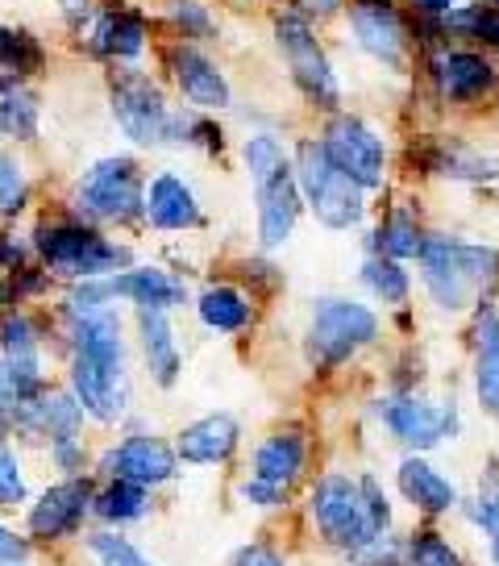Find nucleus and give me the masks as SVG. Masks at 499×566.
Here are the masks:
<instances>
[{
  "instance_id": "16",
  "label": "nucleus",
  "mask_w": 499,
  "mask_h": 566,
  "mask_svg": "<svg viewBox=\"0 0 499 566\" xmlns=\"http://www.w3.org/2000/svg\"><path fill=\"white\" fill-rule=\"evenodd\" d=\"M105 471L129 483H162L176 475V450L159 438H125L121 446H113L105 454Z\"/></svg>"
},
{
  "instance_id": "8",
  "label": "nucleus",
  "mask_w": 499,
  "mask_h": 566,
  "mask_svg": "<svg viewBox=\"0 0 499 566\" xmlns=\"http://www.w3.org/2000/svg\"><path fill=\"white\" fill-rule=\"evenodd\" d=\"M108 105H113V122L121 125V134L134 146H159L167 142V122H171V108L162 88L138 67H125L113 75V88H108Z\"/></svg>"
},
{
  "instance_id": "13",
  "label": "nucleus",
  "mask_w": 499,
  "mask_h": 566,
  "mask_svg": "<svg viewBox=\"0 0 499 566\" xmlns=\"http://www.w3.org/2000/svg\"><path fill=\"white\" fill-rule=\"evenodd\" d=\"M162 59H167V71H171L176 88L183 92V101H188L192 108L216 113V108H225L233 101L225 71L216 67L213 59L200 51L197 42H176V46H167Z\"/></svg>"
},
{
  "instance_id": "34",
  "label": "nucleus",
  "mask_w": 499,
  "mask_h": 566,
  "mask_svg": "<svg viewBox=\"0 0 499 566\" xmlns=\"http://www.w3.org/2000/svg\"><path fill=\"white\" fill-rule=\"evenodd\" d=\"M167 21L183 34L179 42H204L216 34V21L204 0H167Z\"/></svg>"
},
{
  "instance_id": "35",
  "label": "nucleus",
  "mask_w": 499,
  "mask_h": 566,
  "mask_svg": "<svg viewBox=\"0 0 499 566\" xmlns=\"http://www.w3.org/2000/svg\"><path fill=\"white\" fill-rule=\"evenodd\" d=\"M96 513L105 516V521H134V516L146 513V492L142 483H129V479H117V483H108L100 500H96Z\"/></svg>"
},
{
  "instance_id": "49",
  "label": "nucleus",
  "mask_w": 499,
  "mask_h": 566,
  "mask_svg": "<svg viewBox=\"0 0 499 566\" xmlns=\"http://www.w3.org/2000/svg\"><path fill=\"white\" fill-rule=\"evenodd\" d=\"M237 566H284V563H279V558H275L270 549H246Z\"/></svg>"
},
{
  "instance_id": "22",
  "label": "nucleus",
  "mask_w": 499,
  "mask_h": 566,
  "mask_svg": "<svg viewBox=\"0 0 499 566\" xmlns=\"http://www.w3.org/2000/svg\"><path fill=\"white\" fill-rule=\"evenodd\" d=\"M237 446V421L233 417H204V421L188 424L179 433V459L197 462V467H213V462H225Z\"/></svg>"
},
{
  "instance_id": "10",
  "label": "nucleus",
  "mask_w": 499,
  "mask_h": 566,
  "mask_svg": "<svg viewBox=\"0 0 499 566\" xmlns=\"http://www.w3.org/2000/svg\"><path fill=\"white\" fill-rule=\"evenodd\" d=\"M428 80L446 105H475L499 88L496 59L470 46H437L428 54Z\"/></svg>"
},
{
  "instance_id": "9",
  "label": "nucleus",
  "mask_w": 499,
  "mask_h": 566,
  "mask_svg": "<svg viewBox=\"0 0 499 566\" xmlns=\"http://www.w3.org/2000/svg\"><path fill=\"white\" fill-rule=\"evenodd\" d=\"M321 142H325V150H329V159L338 163L362 192L383 188V176H387V146H383V138H379L362 117H354V113H333L329 125H325Z\"/></svg>"
},
{
  "instance_id": "12",
  "label": "nucleus",
  "mask_w": 499,
  "mask_h": 566,
  "mask_svg": "<svg viewBox=\"0 0 499 566\" xmlns=\"http://www.w3.org/2000/svg\"><path fill=\"white\" fill-rule=\"evenodd\" d=\"M72 396L96 421H117L129 405V379L125 358H96V354H72Z\"/></svg>"
},
{
  "instance_id": "14",
  "label": "nucleus",
  "mask_w": 499,
  "mask_h": 566,
  "mask_svg": "<svg viewBox=\"0 0 499 566\" xmlns=\"http://www.w3.org/2000/svg\"><path fill=\"white\" fill-rule=\"evenodd\" d=\"M379 412H383V421H387V429H392L395 438L404 446H412V450L437 446L458 424L454 405H433L425 396H395Z\"/></svg>"
},
{
  "instance_id": "15",
  "label": "nucleus",
  "mask_w": 499,
  "mask_h": 566,
  "mask_svg": "<svg viewBox=\"0 0 499 566\" xmlns=\"http://www.w3.org/2000/svg\"><path fill=\"white\" fill-rule=\"evenodd\" d=\"M258 196V242L267 250L284 247L296 221H300V184H296V167H284L279 176H270L267 184L254 188Z\"/></svg>"
},
{
  "instance_id": "39",
  "label": "nucleus",
  "mask_w": 499,
  "mask_h": 566,
  "mask_svg": "<svg viewBox=\"0 0 499 566\" xmlns=\"http://www.w3.org/2000/svg\"><path fill=\"white\" fill-rule=\"evenodd\" d=\"M92 549H96L100 566H150L142 554L129 546L125 537H117V533H96V537H92Z\"/></svg>"
},
{
  "instance_id": "45",
  "label": "nucleus",
  "mask_w": 499,
  "mask_h": 566,
  "mask_svg": "<svg viewBox=\"0 0 499 566\" xmlns=\"http://www.w3.org/2000/svg\"><path fill=\"white\" fill-rule=\"evenodd\" d=\"M296 9H300L304 18H333V13H341L346 9V0H296Z\"/></svg>"
},
{
  "instance_id": "2",
  "label": "nucleus",
  "mask_w": 499,
  "mask_h": 566,
  "mask_svg": "<svg viewBox=\"0 0 499 566\" xmlns=\"http://www.w3.org/2000/svg\"><path fill=\"white\" fill-rule=\"evenodd\" d=\"M312 516L333 546L358 549L387 530V500L374 479L325 475L312 492Z\"/></svg>"
},
{
  "instance_id": "40",
  "label": "nucleus",
  "mask_w": 499,
  "mask_h": 566,
  "mask_svg": "<svg viewBox=\"0 0 499 566\" xmlns=\"http://www.w3.org/2000/svg\"><path fill=\"white\" fill-rule=\"evenodd\" d=\"M25 400H34V396L21 388L18 375L9 371V363L0 358V424H13V417H18V408Z\"/></svg>"
},
{
  "instance_id": "29",
  "label": "nucleus",
  "mask_w": 499,
  "mask_h": 566,
  "mask_svg": "<svg viewBox=\"0 0 499 566\" xmlns=\"http://www.w3.org/2000/svg\"><path fill=\"white\" fill-rule=\"evenodd\" d=\"M197 313L200 321L213 329V334H237V329H246L250 317H254V308H250V301L237 292V287H209L204 296L197 301Z\"/></svg>"
},
{
  "instance_id": "38",
  "label": "nucleus",
  "mask_w": 499,
  "mask_h": 566,
  "mask_svg": "<svg viewBox=\"0 0 499 566\" xmlns=\"http://www.w3.org/2000/svg\"><path fill=\"white\" fill-rule=\"evenodd\" d=\"M354 554V566H404V546L395 542L392 533H379L367 546L350 549Z\"/></svg>"
},
{
  "instance_id": "24",
  "label": "nucleus",
  "mask_w": 499,
  "mask_h": 566,
  "mask_svg": "<svg viewBox=\"0 0 499 566\" xmlns=\"http://www.w3.org/2000/svg\"><path fill=\"white\" fill-rule=\"evenodd\" d=\"M138 334H142L146 367L155 375V384L171 388L179 375V346L171 334V321L162 317V308H138Z\"/></svg>"
},
{
  "instance_id": "42",
  "label": "nucleus",
  "mask_w": 499,
  "mask_h": 566,
  "mask_svg": "<svg viewBox=\"0 0 499 566\" xmlns=\"http://www.w3.org/2000/svg\"><path fill=\"white\" fill-rule=\"evenodd\" d=\"M0 500L4 504H21L25 500V479H21V467L9 450H0Z\"/></svg>"
},
{
  "instance_id": "41",
  "label": "nucleus",
  "mask_w": 499,
  "mask_h": 566,
  "mask_svg": "<svg viewBox=\"0 0 499 566\" xmlns=\"http://www.w3.org/2000/svg\"><path fill=\"white\" fill-rule=\"evenodd\" d=\"M470 42L487 46L491 54H499V4L496 0H479V18H475V34Z\"/></svg>"
},
{
  "instance_id": "25",
  "label": "nucleus",
  "mask_w": 499,
  "mask_h": 566,
  "mask_svg": "<svg viewBox=\"0 0 499 566\" xmlns=\"http://www.w3.org/2000/svg\"><path fill=\"white\" fill-rule=\"evenodd\" d=\"M304 467V438L296 429L270 433L267 442L254 450V479H263L270 488H287L291 479L300 475Z\"/></svg>"
},
{
  "instance_id": "48",
  "label": "nucleus",
  "mask_w": 499,
  "mask_h": 566,
  "mask_svg": "<svg viewBox=\"0 0 499 566\" xmlns=\"http://www.w3.org/2000/svg\"><path fill=\"white\" fill-rule=\"evenodd\" d=\"M463 0H412V9L421 13V18H446L449 9H458Z\"/></svg>"
},
{
  "instance_id": "17",
  "label": "nucleus",
  "mask_w": 499,
  "mask_h": 566,
  "mask_svg": "<svg viewBox=\"0 0 499 566\" xmlns=\"http://www.w3.org/2000/svg\"><path fill=\"white\" fill-rule=\"evenodd\" d=\"M88 46L117 63H138L146 51V18L138 9H108L88 25Z\"/></svg>"
},
{
  "instance_id": "33",
  "label": "nucleus",
  "mask_w": 499,
  "mask_h": 566,
  "mask_svg": "<svg viewBox=\"0 0 499 566\" xmlns=\"http://www.w3.org/2000/svg\"><path fill=\"white\" fill-rule=\"evenodd\" d=\"M242 159H246V171H250V184L258 188V184H267L270 176H279L287 163V150L284 142L275 138V134H250L246 146H242Z\"/></svg>"
},
{
  "instance_id": "19",
  "label": "nucleus",
  "mask_w": 499,
  "mask_h": 566,
  "mask_svg": "<svg viewBox=\"0 0 499 566\" xmlns=\"http://www.w3.org/2000/svg\"><path fill=\"white\" fill-rule=\"evenodd\" d=\"M108 283V296H125L134 301L138 308H176V304L188 301V287L162 271V266H134L125 275H113Z\"/></svg>"
},
{
  "instance_id": "46",
  "label": "nucleus",
  "mask_w": 499,
  "mask_h": 566,
  "mask_svg": "<svg viewBox=\"0 0 499 566\" xmlns=\"http://www.w3.org/2000/svg\"><path fill=\"white\" fill-rule=\"evenodd\" d=\"M242 495H246V500H254V504H279V500H284V488H270V483H263V479H254V483H246V488H242Z\"/></svg>"
},
{
  "instance_id": "6",
  "label": "nucleus",
  "mask_w": 499,
  "mask_h": 566,
  "mask_svg": "<svg viewBox=\"0 0 499 566\" xmlns=\"http://www.w3.org/2000/svg\"><path fill=\"white\" fill-rule=\"evenodd\" d=\"M75 209L92 221H134L138 212H146L138 163L129 155H108L92 163L75 184Z\"/></svg>"
},
{
  "instance_id": "4",
  "label": "nucleus",
  "mask_w": 499,
  "mask_h": 566,
  "mask_svg": "<svg viewBox=\"0 0 499 566\" xmlns=\"http://www.w3.org/2000/svg\"><path fill=\"white\" fill-rule=\"evenodd\" d=\"M34 250L46 263V271L63 275V280H96V275H108L129 263V250L100 238L92 226H75V221H42L34 230Z\"/></svg>"
},
{
  "instance_id": "11",
  "label": "nucleus",
  "mask_w": 499,
  "mask_h": 566,
  "mask_svg": "<svg viewBox=\"0 0 499 566\" xmlns=\"http://www.w3.org/2000/svg\"><path fill=\"white\" fill-rule=\"evenodd\" d=\"M346 21H350V34H354L358 51L367 54V59H374V63H383V67L392 71L404 67L412 30L392 0H350L346 4Z\"/></svg>"
},
{
  "instance_id": "44",
  "label": "nucleus",
  "mask_w": 499,
  "mask_h": 566,
  "mask_svg": "<svg viewBox=\"0 0 499 566\" xmlns=\"http://www.w3.org/2000/svg\"><path fill=\"white\" fill-rule=\"evenodd\" d=\"M25 554H30L25 537H18V533H9L4 525H0V563H21Z\"/></svg>"
},
{
  "instance_id": "28",
  "label": "nucleus",
  "mask_w": 499,
  "mask_h": 566,
  "mask_svg": "<svg viewBox=\"0 0 499 566\" xmlns=\"http://www.w3.org/2000/svg\"><path fill=\"white\" fill-rule=\"evenodd\" d=\"M400 492L408 495L416 509H425V513H446L449 504H454V483H446L425 459L400 462Z\"/></svg>"
},
{
  "instance_id": "47",
  "label": "nucleus",
  "mask_w": 499,
  "mask_h": 566,
  "mask_svg": "<svg viewBox=\"0 0 499 566\" xmlns=\"http://www.w3.org/2000/svg\"><path fill=\"white\" fill-rule=\"evenodd\" d=\"M0 271H21V242L13 233H0Z\"/></svg>"
},
{
  "instance_id": "1",
  "label": "nucleus",
  "mask_w": 499,
  "mask_h": 566,
  "mask_svg": "<svg viewBox=\"0 0 499 566\" xmlns=\"http://www.w3.org/2000/svg\"><path fill=\"white\" fill-rule=\"evenodd\" d=\"M416 263H421V280H425L433 304L446 313H463L499 275V250L454 242L446 233H425V247L416 254Z\"/></svg>"
},
{
  "instance_id": "30",
  "label": "nucleus",
  "mask_w": 499,
  "mask_h": 566,
  "mask_svg": "<svg viewBox=\"0 0 499 566\" xmlns=\"http://www.w3.org/2000/svg\"><path fill=\"white\" fill-rule=\"evenodd\" d=\"M421 247H425V233H421V226H416V217H412L408 209L387 212V221H383L379 233H374V250L387 254V259H395V263L416 259Z\"/></svg>"
},
{
  "instance_id": "3",
  "label": "nucleus",
  "mask_w": 499,
  "mask_h": 566,
  "mask_svg": "<svg viewBox=\"0 0 499 566\" xmlns=\"http://www.w3.org/2000/svg\"><path fill=\"white\" fill-rule=\"evenodd\" d=\"M296 184H300L308 209L317 212L325 230H350L367 212V192L329 159L321 138H300L296 146Z\"/></svg>"
},
{
  "instance_id": "31",
  "label": "nucleus",
  "mask_w": 499,
  "mask_h": 566,
  "mask_svg": "<svg viewBox=\"0 0 499 566\" xmlns=\"http://www.w3.org/2000/svg\"><path fill=\"white\" fill-rule=\"evenodd\" d=\"M46 63V51L30 30H13V25H0V71L9 75H34Z\"/></svg>"
},
{
  "instance_id": "21",
  "label": "nucleus",
  "mask_w": 499,
  "mask_h": 566,
  "mask_svg": "<svg viewBox=\"0 0 499 566\" xmlns=\"http://www.w3.org/2000/svg\"><path fill=\"white\" fill-rule=\"evenodd\" d=\"M0 358L9 363V371L18 375V384L30 391V396L42 391V358H38L34 321L21 317V313L4 317V325H0Z\"/></svg>"
},
{
  "instance_id": "32",
  "label": "nucleus",
  "mask_w": 499,
  "mask_h": 566,
  "mask_svg": "<svg viewBox=\"0 0 499 566\" xmlns=\"http://www.w3.org/2000/svg\"><path fill=\"white\" fill-rule=\"evenodd\" d=\"M362 283H367L383 304H404L412 292V280H408V271H404V263H395L387 254H371V259L362 263Z\"/></svg>"
},
{
  "instance_id": "43",
  "label": "nucleus",
  "mask_w": 499,
  "mask_h": 566,
  "mask_svg": "<svg viewBox=\"0 0 499 566\" xmlns=\"http://www.w3.org/2000/svg\"><path fill=\"white\" fill-rule=\"evenodd\" d=\"M59 4H63V18H67L72 30H84V25H92V18H96L92 0H59Z\"/></svg>"
},
{
  "instance_id": "7",
  "label": "nucleus",
  "mask_w": 499,
  "mask_h": 566,
  "mask_svg": "<svg viewBox=\"0 0 499 566\" xmlns=\"http://www.w3.org/2000/svg\"><path fill=\"white\" fill-rule=\"evenodd\" d=\"M379 337V317H374L367 304L358 301H317L312 308V325H308V358L321 363V367H338L354 350H362L367 342Z\"/></svg>"
},
{
  "instance_id": "23",
  "label": "nucleus",
  "mask_w": 499,
  "mask_h": 566,
  "mask_svg": "<svg viewBox=\"0 0 499 566\" xmlns=\"http://www.w3.org/2000/svg\"><path fill=\"white\" fill-rule=\"evenodd\" d=\"M88 509V483L84 479H72V483H59L51 492L42 495L34 504V513H30V530L38 537H59V533H67L84 516Z\"/></svg>"
},
{
  "instance_id": "51",
  "label": "nucleus",
  "mask_w": 499,
  "mask_h": 566,
  "mask_svg": "<svg viewBox=\"0 0 499 566\" xmlns=\"http://www.w3.org/2000/svg\"><path fill=\"white\" fill-rule=\"evenodd\" d=\"M496 4H499V0H496Z\"/></svg>"
},
{
  "instance_id": "37",
  "label": "nucleus",
  "mask_w": 499,
  "mask_h": 566,
  "mask_svg": "<svg viewBox=\"0 0 499 566\" xmlns=\"http://www.w3.org/2000/svg\"><path fill=\"white\" fill-rule=\"evenodd\" d=\"M408 563L412 566H463L458 563V549L449 546L446 537H437V533H421L408 549Z\"/></svg>"
},
{
  "instance_id": "5",
  "label": "nucleus",
  "mask_w": 499,
  "mask_h": 566,
  "mask_svg": "<svg viewBox=\"0 0 499 566\" xmlns=\"http://www.w3.org/2000/svg\"><path fill=\"white\" fill-rule=\"evenodd\" d=\"M275 46L284 54L287 71H291V84L300 88V96L312 108L325 113H338L341 105V84L333 75V63L325 54L321 38L312 30V21L304 18L300 9H287L275 18Z\"/></svg>"
},
{
  "instance_id": "50",
  "label": "nucleus",
  "mask_w": 499,
  "mask_h": 566,
  "mask_svg": "<svg viewBox=\"0 0 499 566\" xmlns=\"http://www.w3.org/2000/svg\"><path fill=\"white\" fill-rule=\"evenodd\" d=\"M491 549H496V566H499V530H491Z\"/></svg>"
},
{
  "instance_id": "36",
  "label": "nucleus",
  "mask_w": 499,
  "mask_h": 566,
  "mask_svg": "<svg viewBox=\"0 0 499 566\" xmlns=\"http://www.w3.org/2000/svg\"><path fill=\"white\" fill-rule=\"evenodd\" d=\"M25 196H30V184L21 163L13 155H0V217H18L25 209Z\"/></svg>"
},
{
  "instance_id": "26",
  "label": "nucleus",
  "mask_w": 499,
  "mask_h": 566,
  "mask_svg": "<svg viewBox=\"0 0 499 566\" xmlns=\"http://www.w3.org/2000/svg\"><path fill=\"white\" fill-rule=\"evenodd\" d=\"M0 138L34 142L38 138V96L18 84V75L0 71Z\"/></svg>"
},
{
  "instance_id": "20",
  "label": "nucleus",
  "mask_w": 499,
  "mask_h": 566,
  "mask_svg": "<svg viewBox=\"0 0 499 566\" xmlns=\"http://www.w3.org/2000/svg\"><path fill=\"white\" fill-rule=\"evenodd\" d=\"M475 396L482 412L499 417V313L491 304L475 313Z\"/></svg>"
},
{
  "instance_id": "27",
  "label": "nucleus",
  "mask_w": 499,
  "mask_h": 566,
  "mask_svg": "<svg viewBox=\"0 0 499 566\" xmlns=\"http://www.w3.org/2000/svg\"><path fill=\"white\" fill-rule=\"evenodd\" d=\"M433 171H442L449 179H470V184H482V179L499 176V159L487 155L479 146H466V142H437L433 146V159H428Z\"/></svg>"
},
{
  "instance_id": "18",
  "label": "nucleus",
  "mask_w": 499,
  "mask_h": 566,
  "mask_svg": "<svg viewBox=\"0 0 499 566\" xmlns=\"http://www.w3.org/2000/svg\"><path fill=\"white\" fill-rule=\"evenodd\" d=\"M146 221L155 230H192V226H200L197 192L176 171H162L146 188Z\"/></svg>"
}]
</instances>
